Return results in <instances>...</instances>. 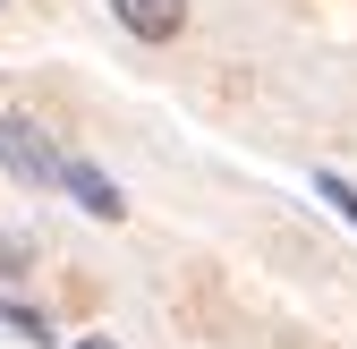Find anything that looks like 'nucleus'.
<instances>
[{"label":"nucleus","instance_id":"obj_1","mask_svg":"<svg viewBox=\"0 0 357 349\" xmlns=\"http://www.w3.org/2000/svg\"><path fill=\"white\" fill-rule=\"evenodd\" d=\"M0 162H9L26 188H60V170H68V154H60L52 137H43V128H34L26 111H9V119H0Z\"/></svg>","mask_w":357,"mask_h":349},{"label":"nucleus","instance_id":"obj_2","mask_svg":"<svg viewBox=\"0 0 357 349\" xmlns=\"http://www.w3.org/2000/svg\"><path fill=\"white\" fill-rule=\"evenodd\" d=\"M111 17L137 34V43H170L178 26H188V0H111Z\"/></svg>","mask_w":357,"mask_h":349},{"label":"nucleus","instance_id":"obj_3","mask_svg":"<svg viewBox=\"0 0 357 349\" xmlns=\"http://www.w3.org/2000/svg\"><path fill=\"white\" fill-rule=\"evenodd\" d=\"M60 188H68V196H77L85 213H94V222H119V213H128V205H119V188L102 179L94 162H68V170H60Z\"/></svg>","mask_w":357,"mask_h":349},{"label":"nucleus","instance_id":"obj_4","mask_svg":"<svg viewBox=\"0 0 357 349\" xmlns=\"http://www.w3.org/2000/svg\"><path fill=\"white\" fill-rule=\"evenodd\" d=\"M315 188H324V196H332V205H340V213H349V222H357V188H349V179H340V170H324V179H315Z\"/></svg>","mask_w":357,"mask_h":349},{"label":"nucleus","instance_id":"obj_5","mask_svg":"<svg viewBox=\"0 0 357 349\" xmlns=\"http://www.w3.org/2000/svg\"><path fill=\"white\" fill-rule=\"evenodd\" d=\"M77 349H111V341H77Z\"/></svg>","mask_w":357,"mask_h":349}]
</instances>
